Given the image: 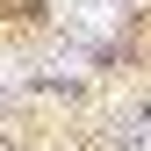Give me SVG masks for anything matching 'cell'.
I'll return each mask as SVG.
<instances>
[{"instance_id": "6da1fadb", "label": "cell", "mask_w": 151, "mask_h": 151, "mask_svg": "<svg viewBox=\"0 0 151 151\" xmlns=\"http://www.w3.org/2000/svg\"><path fill=\"white\" fill-rule=\"evenodd\" d=\"M65 29L72 36H108L115 29V0H65Z\"/></svg>"}, {"instance_id": "7a4b0ae2", "label": "cell", "mask_w": 151, "mask_h": 151, "mask_svg": "<svg viewBox=\"0 0 151 151\" xmlns=\"http://www.w3.org/2000/svg\"><path fill=\"white\" fill-rule=\"evenodd\" d=\"M144 151H151V144H144Z\"/></svg>"}]
</instances>
